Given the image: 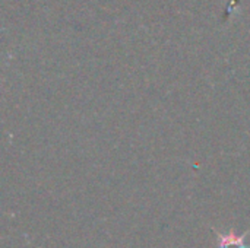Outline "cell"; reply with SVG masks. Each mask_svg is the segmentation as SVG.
Here are the masks:
<instances>
[{"mask_svg":"<svg viewBox=\"0 0 250 248\" xmlns=\"http://www.w3.org/2000/svg\"><path fill=\"white\" fill-rule=\"evenodd\" d=\"M212 231L217 235V248H250V244H246L250 228L242 235H237L234 229H230L229 232H220L215 228H212Z\"/></svg>","mask_w":250,"mask_h":248,"instance_id":"cell-1","label":"cell"}]
</instances>
